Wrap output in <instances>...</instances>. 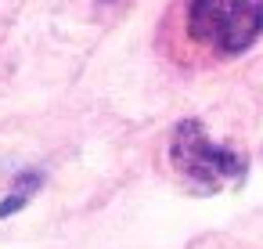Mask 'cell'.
Listing matches in <instances>:
<instances>
[{
    "instance_id": "obj_1",
    "label": "cell",
    "mask_w": 263,
    "mask_h": 249,
    "mask_svg": "<svg viewBox=\"0 0 263 249\" xmlns=\"http://www.w3.org/2000/svg\"><path fill=\"white\" fill-rule=\"evenodd\" d=\"M170 163L173 170L202 195L223 191L227 184H238L245 177V159L231 152L227 145H216L202 123L184 119L170 137Z\"/></svg>"
},
{
    "instance_id": "obj_2",
    "label": "cell",
    "mask_w": 263,
    "mask_h": 249,
    "mask_svg": "<svg viewBox=\"0 0 263 249\" xmlns=\"http://www.w3.org/2000/svg\"><path fill=\"white\" fill-rule=\"evenodd\" d=\"M187 33L220 55H241L263 37V0H191Z\"/></svg>"
},
{
    "instance_id": "obj_3",
    "label": "cell",
    "mask_w": 263,
    "mask_h": 249,
    "mask_svg": "<svg viewBox=\"0 0 263 249\" xmlns=\"http://www.w3.org/2000/svg\"><path fill=\"white\" fill-rule=\"evenodd\" d=\"M36 188H40V173H29V177H22V184L15 188V195L0 202V217H8V213H15L22 202H29V195H33Z\"/></svg>"
}]
</instances>
